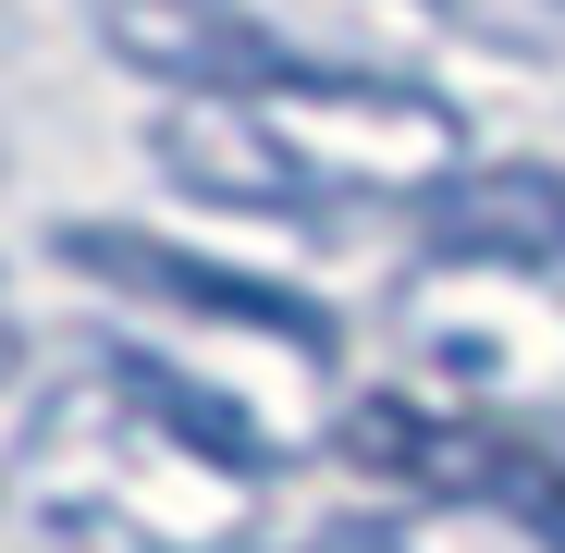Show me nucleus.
Returning a JSON list of instances; mask_svg holds the SVG:
<instances>
[{
	"mask_svg": "<svg viewBox=\"0 0 565 553\" xmlns=\"http://www.w3.org/2000/svg\"><path fill=\"white\" fill-rule=\"evenodd\" d=\"M270 443L160 357H99L38 406L25 492L62 541L99 553H246Z\"/></svg>",
	"mask_w": 565,
	"mask_h": 553,
	"instance_id": "obj_1",
	"label": "nucleus"
},
{
	"mask_svg": "<svg viewBox=\"0 0 565 553\" xmlns=\"http://www.w3.org/2000/svg\"><path fill=\"white\" fill-rule=\"evenodd\" d=\"M148 148L210 210H344L443 198L467 172V111L406 74H282L258 99H172Z\"/></svg>",
	"mask_w": 565,
	"mask_h": 553,
	"instance_id": "obj_2",
	"label": "nucleus"
},
{
	"mask_svg": "<svg viewBox=\"0 0 565 553\" xmlns=\"http://www.w3.org/2000/svg\"><path fill=\"white\" fill-rule=\"evenodd\" d=\"M406 344L480 430L529 418V443H565V258H430Z\"/></svg>",
	"mask_w": 565,
	"mask_h": 553,
	"instance_id": "obj_3",
	"label": "nucleus"
},
{
	"mask_svg": "<svg viewBox=\"0 0 565 553\" xmlns=\"http://www.w3.org/2000/svg\"><path fill=\"white\" fill-rule=\"evenodd\" d=\"M99 38H111V62L160 74L172 99H258L282 74H320L296 50V25L258 13V0H99Z\"/></svg>",
	"mask_w": 565,
	"mask_h": 553,
	"instance_id": "obj_4",
	"label": "nucleus"
},
{
	"mask_svg": "<svg viewBox=\"0 0 565 553\" xmlns=\"http://www.w3.org/2000/svg\"><path fill=\"white\" fill-rule=\"evenodd\" d=\"M50 246H62L74 270H99V284H124V296L198 308V320H234V332H282L296 357H320V344H332V320H320L308 296L246 284V270H210V258H184V246H160V234H124V222H62Z\"/></svg>",
	"mask_w": 565,
	"mask_h": 553,
	"instance_id": "obj_5",
	"label": "nucleus"
},
{
	"mask_svg": "<svg viewBox=\"0 0 565 553\" xmlns=\"http://www.w3.org/2000/svg\"><path fill=\"white\" fill-rule=\"evenodd\" d=\"M0 369H13V320H0Z\"/></svg>",
	"mask_w": 565,
	"mask_h": 553,
	"instance_id": "obj_6",
	"label": "nucleus"
}]
</instances>
